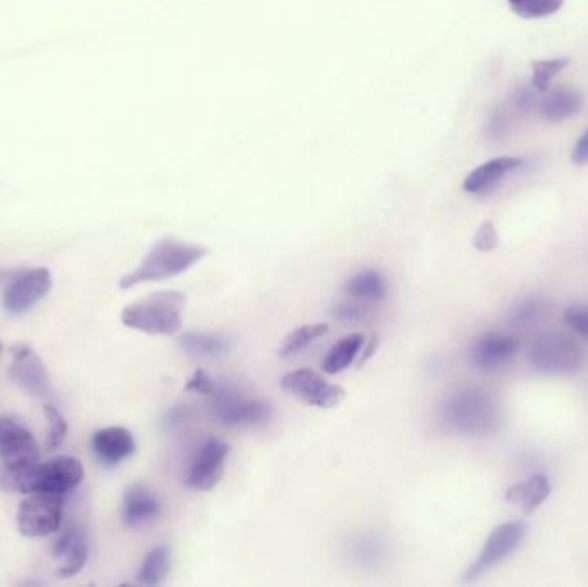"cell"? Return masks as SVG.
I'll list each match as a JSON object with an SVG mask.
<instances>
[{"mask_svg":"<svg viewBox=\"0 0 588 587\" xmlns=\"http://www.w3.org/2000/svg\"><path fill=\"white\" fill-rule=\"evenodd\" d=\"M83 476V464L74 457H56L42 464L35 462L19 469L0 465V486L6 491L18 493L66 495L83 481Z\"/></svg>","mask_w":588,"mask_h":587,"instance_id":"6da1fadb","label":"cell"},{"mask_svg":"<svg viewBox=\"0 0 588 587\" xmlns=\"http://www.w3.org/2000/svg\"><path fill=\"white\" fill-rule=\"evenodd\" d=\"M442 419L454 433L489 436L503 424V407L489 391L468 388L449 396L442 407Z\"/></svg>","mask_w":588,"mask_h":587,"instance_id":"7a4b0ae2","label":"cell"},{"mask_svg":"<svg viewBox=\"0 0 588 587\" xmlns=\"http://www.w3.org/2000/svg\"><path fill=\"white\" fill-rule=\"evenodd\" d=\"M205 255H207L205 247L184 243L174 238H164L148 250V254L143 257L135 271L121 278L119 286L123 290H128L148 281L176 278L198 264Z\"/></svg>","mask_w":588,"mask_h":587,"instance_id":"3957f363","label":"cell"},{"mask_svg":"<svg viewBox=\"0 0 588 587\" xmlns=\"http://www.w3.org/2000/svg\"><path fill=\"white\" fill-rule=\"evenodd\" d=\"M186 297L179 291H157L140 302L124 307L121 321L141 333L171 336L183 326Z\"/></svg>","mask_w":588,"mask_h":587,"instance_id":"277c9868","label":"cell"},{"mask_svg":"<svg viewBox=\"0 0 588 587\" xmlns=\"http://www.w3.org/2000/svg\"><path fill=\"white\" fill-rule=\"evenodd\" d=\"M587 352L570 334H539L528 348V364L544 376H571L583 369Z\"/></svg>","mask_w":588,"mask_h":587,"instance_id":"5b68a950","label":"cell"},{"mask_svg":"<svg viewBox=\"0 0 588 587\" xmlns=\"http://www.w3.org/2000/svg\"><path fill=\"white\" fill-rule=\"evenodd\" d=\"M527 532V524L521 520H511L494 527L489 538L485 539L484 546L475 558V562L472 563V567L466 570L465 581H477L478 577L484 575L487 570L511 557L527 538Z\"/></svg>","mask_w":588,"mask_h":587,"instance_id":"8992f818","label":"cell"},{"mask_svg":"<svg viewBox=\"0 0 588 587\" xmlns=\"http://www.w3.org/2000/svg\"><path fill=\"white\" fill-rule=\"evenodd\" d=\"M64 501L61 495L31 493L18 510V529L26 538H45L59 531Z\"/></svg>","mask_w":588,"mask_h":587,"instance_id":"52a82bcc","label":"cell"},{"mask_svg":"<svg viewBox=\"0 0 588 587\" xmlns=\"http://www.w3.org/2000/svg\"><path fill=\"white\" fill-rule=\"evenodd\" d=\"M281 388L289 395L319 408L336 407L346 396V391L339 384L327 383L319 372L312 369H298L284 374Z\"/></svg>","mask_w":588,"mask_h":587,"instance_id":"ba28073f","label":"cell"},{"mask_svg":"<svg viewBox=\"0 0 588 587\" xmlns=\"http://www.w3.org/2000/svg\"><path fill=\"white\" fill-rule=\"evenodd\" d=\"M38 458L40 450L37 441L30 429L25 426V422L14 415L0 417V465L9 469H19L35 464Z\"/></svg>","mask_w":588,"mask_h":587,"instance_id":"9c48e42d","label":"cell"},{"mask_svg":"<svg viewBox=\"0 0 588 587\" xmlns=\"http://www.w3.org/2000/svg\"><path fill=\"white\" fill-rule=\"evenodd\" d=\"M227 453L229 446L221 439L205 441L188 467L184 484L195 491L214 489L224 476Z\"/></svg>","mask_w":588,"mask_h":587,"instance_id":"30bf717a","label":"cell"},{"mask_svg":"<svg viewBox=\"0 0 588 587\" xmlns=\"http://www.w3.org/2000/svg\"><path fill=\"white\" fill-rule=\"evenodd\" d=\"M13 364L9 377L21 390L35 398L50 395V377L43 360L28 345L13 348Z\"/></svg>","mask_w":588,"mask_h":587,"instance_id":"8fae6325","label":"cell"},{"mask_svg":"<svg viewBox=\"0 0 588 587\" xmlns=\"http://www.w3.org/2000/svg\"><path fill=\"white\" fill-rule=\"evenodd\" d=\"M52 288L49 269L38 267L19 274L4 293V307L13 314L25 312L33 303L42 300Z\"/></svg>","mask_w":588,"mask_h":587,"instance_id":"7c38bea8","label":"cell"},{"mask_svg":"<svg viewBox=\"0 0 588 587\" xmlns=\"http://www.w3.org/2000/svg\"><path fill=\"white\" fill-rule=\"evenodd\" d=\"M518 348L513 336L489 331L473 343L470 360L480 371L494 372L515 359Z\"/></svg>","mask_w":588,"mask_h":587,"instance_id":"4fadbf2b","label":"cell"},{"mask_svg":"<svg viewBox=\"0 0 588 587\" xmlns=\"http://www.w3.org/2000/svg\"><path fill=\"white\" fill-rule=\"evenodd\" d=\"M217 405L215 415L222 424L227 426H252L260 422L269 421L270 408L264 402L243 400L236 395H226L215 391Z\"/></svg>","mask_w":588,"mask_h":587,"instance_id":"5bb4252c","label":"cell"},{"mask_svg":"<svg viewBox=\"0 0 588 587\" xmlns=\"http://www.w3.org/2000/svg\"><path fill=\"white\" fill-rule=\"evenodd\" d=\"M523 166V161L518 157H497L492 161L485 162L477 169H473L472 173L466 176L463 181V190L472 195H485L496 188L501 181L513 173L516 169Z\"/></svg>","mask_w":588,"mask_h":587,"instance_id":"9a60e30c","label":"cell"},{"mask_svg":"<svg viewBox=\"0 0 588 587\" xmlns=\"http://www.w3.org/2000/svg\"><path fill=\"white\" fill-rule=\"evenodd\" d=\"M93 453L100 462L117 465L135 452V439L124 427H105L93 434Z\"/></svg>","mask_w":588,"mask_h":587,"instance_id":"2e32d148","label":"cell"},{"mask_svg":"<svg viewBox=\"0 0 588 587\" xmlns=\"http://www.w3.org/2000/svg\"><path fill=\"white\" fill-rule=\"evenodd\" d=\"M54 557L61 560V577H73L85 567L88 560V543L85 534L78 527H69L62 532L54 544Z\"/></svg>","mask_w":588,"mask_h":587,"instance_id":"e0dca14e","label":"cell"},{"mask_svg":"<svg viewBox=\"0 0 588 587\" xmlns=\"http://www.w3.org/2000/svg\"><path fill=\"white\" fill-rule=\"evenodd\" d=\"M160 513V501L157 496L143 484H133L124 493L123 520L129 527H138L157 519Z\"/></svg>","mask_w":588,"mask_h":587,"instance_id":"ac0fdd59","label":"cell"},{"mask_svg":"<svg viewBox=\"0 0 588 587\" xmlns=\"http://www.w3.org/2000/svg\"><path fill=\"white\" fill-rule=\"evenodd\" d=\"M551 495V481L544 474H535L525 481L516 482L506 491V500L532 513Z\"/></svg>","mask_w":588,"mask_h":587,"instance_id":"d6986e66","label":"cell"},{"mask_svg":"<svg viewBox=\"0 0 588 587\" xmlns=\"http://www.w3.org/2000/svg\"><path fill=\"white\" fill-rule=\"evenodd\" d=\"M582 93L576 92L573 88H558L552 90L546 99L542 100V116L551 123H561L564 119L575 116L582 111Z\"/></svg>","mask_w":588,"mask_h":587,"instance_id":"ffe728a7","label":"cell"},{"mask_svg":"<svg viewBox=\"0 0 588 587\" xmlns=\"http://www.w3.org/2000/svg\"><path fill=\"white\" fill-rule=\"evenodd\" d=\"M363 345H365V336L360 333L348 334L337 341L322 362L325 374L334 376V374L346 371L362 352Z\"/></svg>","mask_w":588,"mask_h":587,"instance_id":"44dd1931","label":"cell"},{"mask_svg":"<svg viewBox=\"0 0 588 587\" xmlns=\"http://www.w3.org/2000/svg\"><path fill=\"white\" fill-rule=\"evenodd\" d=\"M181 348L196 357H221L229 352L231 343L217 334L188 333L181 338Z\"/></svg>","mask_w":588,"mask_h":587,"instance_id":"7402d4cb","label":"cell"},{"mask_svg":"<svg viewBox=\"0 0 588 587\" xmlns=\"http://www.w3.org/2000/svg\"><path fill=\"white\" fill-rule=\"evenodd\" d=\"M346 291L353 298L360 300H380L386 297L387 286L384 278L377 271H362L355 274L346 283Z\"/></svg>","mask_w":588,"mask_h":587,"instance_id":"603a6c76","label":"cell"},{"mask_svg":"<svg viewBox=\"0 0 588 587\" xmlns=\"http://www.w3.org/2000/svg\"><path fill=\"white\" fill-rule=\"evenodd\" d=\"M329 333V324L325 322H317V324H305L301 328L294 329L282 341L281 348H279V355L281 357H291L300 353L301 350L310 347L313 341L319 340L322 336Z\"/></svg>","mask_w":588,"mask_h":587,"instance_id":"cb8c5ba5","label":"cell"},{"mask_svg":"<svg viewBox=\"0 0 588 587\" xmlns=\"http://www.w3.org/2000/svg\"><path fill=\"white\" fill-rule=\"evenodd\" d=\"M171 567V555L164 546H157L148 553L140 569V581L147 586H157L164 581Z\"/></svg>","mask_w":588,"mask_h":587,"instance_id":"d4e9b609","label":"cell"},{"mask_svg":"<svg viewBox=\"0 0 588 587\" xmlns=\"http://www.w3.org/2000/svg\"><path fill=\"white\" fill-rule=\"evenodd\" d=\"M547 305L537 297L525 298L509 310V322L515 328H532L546 316Z\"/></svg>","mask_w":588,"mask_h":587,"instance_id":"484cf974","label":"cell"},{"mask_svg":"<svg viewBox=\"0 0 588 587\" xmlns=\"http://www.w3.org/2000/svg\"><path fill=\"white\" fill-rule=\"evenodd\" d=\"M508 4L520 18L535 19L558 13L564 0H508Z\"/></svg>","mask_w":588,"mask_h":587,"instance_id":"4316f807","label":"cell"},{"mask_svg":"<svg viewBox=\"0 0 588 587\" xmlns=\"http://www.w3.org/2000/svg\"><path fill=\"white\" fill-rule=\"evenodd\" d=\"M570 57H556L546 61L532 62V85L539 90H547L551 81L570 66Z\"/></svg>","mask_w":588,"mask_h":587,"instance_id":"83f0119b","label":"cell"},{"mask_svg":"<svg viewBox=\"0 0 588 587\" xmlns=\"http://www.w3.org/2000/svg\"><path fill=\"white\" fill-rule=\"evenodd\" d=\"M43 414L47 419V450H56L68 434V422L57 408L50 405L43 407Z\"/></svg>","mask_w":588,"mask_h":587,"instance_id":"f1b7e54d","label":"cell"},{"mask_svg":"<svg viewBox=\"0 0 588 587\" xmlns=\"http://www.w3.org/2000/svg\"><path fill=\"white\" fill-rule=\"evenodd\" d=\"M563 322L571 333L588 340V305L587 303H576L564 310Z\"/></svg>","mask_w":588,"mask_h":587,"instance_id":"f546056e","label":"cell"},{"mask_svg":"<svg viewBox=\"0 0 588 587\" xmlns=\"http://www.w3.org/2000/svg\"><path fill=\"white\" fill-rule=\"evenodd\" d=\"M497 243H499V235H497L496 226L489 221L480 224L473 236V247L480 252H492L497 247Z\"/></svg>","mask_w":588,"mask_h":587,"instance_id":"4dcf8cb0","label":"cell"},{"mask_svg":"<svg viewBox=\"0 0 588 587\" xmlns=\"http://www.w3.org/2000/svg\"><path fill=\"white\" fill-rule=\"evenodd\" d=\"M186 390L203 393V395H214L217 388H215L214 379L207 372L196 371L186 384Z\"/></svg>","mask_w":588,"mask_h":587,"instance_id":"1f68e13d","label":"cell"},{"mask_svg":"<svg viewBox=\"0 0 588 587\" xmlns=\"http://www.w3.org/2000/svg\"><path fill=\"white\" fill-rule=\"evenodd\" d=\"M571 161L575 162L576 166H585V164H588V128L578 138V142L575 143L573 154H571Z\"/></svg>","mask_w":588,"mask_h":587,"instance_id":"d6a6232c","label":"cell"},{"mask_svg":"<svg viewBox=\"0 0 588 587\" xmlns=\"http://www.w3.org/2000/svg\"><path fill=\"white\" fill-rule=\"evenodd\" d=\"M363 310L358 309V307H353V305H341V307H337L336 309V317L337 319H341L344 322H355V321H362Z\"/></svg>","mask_w":588,"mask_h":587,"instance_id":"836d02e7","label":"cell"},{"mask_svg":"<svg viewBox=\"0 0 588 587\" xmlns=\"http://www.w3.org/2000/svg\"><path fill=\"white\" fill-rule=\"evenodd\" d=\"M0 352H2V343H0Z\"/></svg>","mask_w":588,"mask_h":587,"instance_id":"e575fe53","label":"cell"}]
</instances>
